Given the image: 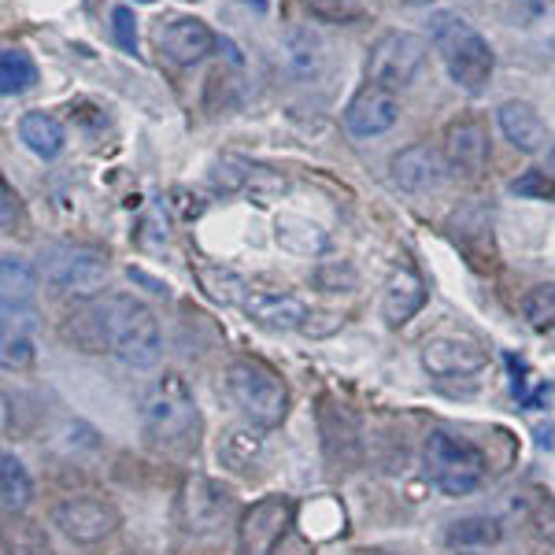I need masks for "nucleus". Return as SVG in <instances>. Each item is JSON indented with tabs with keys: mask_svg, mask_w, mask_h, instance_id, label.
Instances as JSON below:
<instances>
[{
	"mask_svg": "<svg viewBox=\"0 0 555 555\" xmlns=\"http://www.w3.org/2000/svg\"><path fill=\"white\" fill-rule=\"evenodd\" d=\"M429 38H434V49L441 52V64L455 86L467 89V93H481L489 86L492 70H496V56L467 20L452 12H434L429 15Z\"/></svg>",
	"mask_w": 555,
	"mask_h": 555,
	"instance_id": "1",
	"label": "nucleus"
},
{
	"mask_svg": "<svg viewBox=\"0 0 555 555\" xmlns=\"http://www.w3.org/2000/svg\"><path fill=\"white\" fill-rule=\"evenodd\" d=\"M141 423L156 441L182 444L196 434V400L178 371H164L141 389Z\"/></svg>",
	"mask_w": 555,
	"mask_h": 555,
	"instance_id": "2",
	"label": "nucleus"
},
{
	"mask_svg": "<svg viewBox=\"0 0 555 555\" xmlns=\"http://www.w3.org/2000/svg\"><path fill=\"white\" fill-rule=\"evenodd\" d=\"M104 319H107V345L122 363L133 371H145L159 360L164 341H159V322L156 315L133 297H107Z\"/></svg>",
	"mask_w": 555,
	"mask_h": 555,
	"instance_id": "3",
	"label": "nucleus"
},
{
	"mask_svg": "<svg viewBox=\"0 0 555 555\" xmlns=\"http://www.w3.org/2000/svg\"><path fill=\"white\" fill-rule=\"evenodd\" d=\"M426 478L449 496H467L486 478V455L467 437H455L449 429H429L423 444Z\"/></svg>",
	"mask_w": 555,
	"mask_h": 555,
	"instance_id": "4",
	"label": "nucleus"
},
{
	"mask_svg": "<svg viewBox=\"0 0 555 555\" xmlns=\"http://www.w3.org/2000/svg\"><path fill=\"white\" fill-rule=\"evenodd\" d=\"M227 389L237 400V408L256 426H278L289 415V389L271 366L256 360H234L227 366Z\"/></svg>",
	"mask_w": 555,
	"mask_h": 555,
	"instance_id": "5",
	"label": "nucleus"
},
{
	"mask_svg": "<svg viewBox=\"0 0 555 555\" xmlns=\"http://www.w3.org/2000/svg\"><path fill=\"white\" fill-rule=\"evenodd\" d=\"M38 271L44 282L70 297H96L107 285V256L89 245H49Z\"/></svg>",
	"mask_w": 555,
	"mask_h": 555,
	"instance_id": "6",
	"label": "nucleus"
},
{
	"mask_svg": "<svg viewBox=\"0 0 555 555\" xmlns=\"http://www.w3.org/2000/svg\"><path fill=\"white\" fill-rule=\"evenodd\" d=\"M426 64V41L411 30H389L374 41L371 56H366V78L371 86L382 89H400L418 75V67Z\"/></svg>",
	"mask_w": 555,
	"mask_h": 555,
	"instance_id": "7",
	"label": "nucleus"
},
{
	"mask_svg": "<svg viewBox=\"0 0 555 555\" xmlns=\"http://www.w3.org/2000/svg\"><path fill=\"white\" fill-rule=\"evenodd\" d=\"M289 526H293V500L289 496L274 492V496L256 500L237 526L241 555H274L278 544H282L285 533H289Z\"/></svg>",
	"mask_w": 555,
	"mask_h": 555,
	"instance_id": "8",
	"label": "nucleus"
},
{
	"mask_svg": "<svg viewBox=\"0 0 555 555\" xmlns=\"http://www.w3.org/2000/svg\"><path fill=\"white\" fill-rule=\"evenodd\" d=\"M52 526L75 544H101L119 526V512L96 496H67L52 512Z\"/></svg>",
	"mask_w": 555,
	"mask_h": 555,
	"instance_id": "9",
	"label": "nucleus"
},
{
	"mask_svg": "<svg viewBox=\"0 0 555 555\" xmlns=\"http://www.w3.org/2000/svg\"><path fill=\"white\" fill-rule=\"evenodd\" d=\"M156 49L175 67H193L215 49V34L196 15H171L156 26Z\"/></svg>",
	"mask_w": 555,
	"mask_h": 555,
	"instance_id": "10",
	"label": "nucleus"
},
{
	"mask_svg": "<svg viewBox=\"0 0 555 555\" xmlns=\"http://www.w3.org/2000/svg\"><path fill=\"white\" fill-rule=\"evenodd\" d=\"M389 171H392V182H397L404 193L423 196V193L441 190L449 164H444V156L434 145H408L392 156Z\"/></svg>",
	"mask_w": 555,
	"mask_h": 555,
	"instance_id": "11",
	"label": "nucleus"
},
{
	"mask_svg": "<svg viewBox=\"0 0 555 555\" xmlns=\"http://www.w3.org/2000/svg\"><path fill=\"white\" fill-rule=\"evenodd\" d=\"M489 363L486 348L470 337H434L423 345V366L434 378H467Z\"/></svg>",
	"mask_w": 555,
	"mask_h": 555,
	"instance_id": "12",
	"label": "nucleus"
},
{
	"mask_svg": "<svg viewBox=\"0 0 555 555\" xmlns=\"http://www.w3.org/2000/svg\"><path fill=\"white\" fill-rule=\"evenodd\" d=\"M397 119H400V101L382 86H363L345 107V127L356 138H378V133L397 127Z\"/></svg>",
	"mask_w": 555,
	"mask_h": 555,
	"instance_id": "13",
	"label": "nucleus"
},
{
	"mask_svg": "<svg viewBox=\"0 0 555 555\" xmlns=\"http://www.w3.org/2000/svg\"><path fill=\"white\" fill-rule=\"evenodd\" d=\"M182 512H185V530L193 533H211L222 526V518L230 515V492L219 486L215 478H196L185 481L182 492Z\"/></svg>",
	"mask_w": 555,
	"mask_h": 555,
	"instance_id": "14",
	"label": "nucleus"
},
{
	"mask_svg": "<svg viewBox=\"0 0 555 555\" xmlns=\"http://www.w3.org/2000/svg\"><path fill=\"white\" fill-rule=\"evenodd\" d=\"M444 164L455 178H478L489 164V133L481 122H455L444 133Z\"/></svg>",
	"mask_w": 555,
	"mask_h": 555,
	"instance_id": "15",
	"label": "nucleus"
},
{
	"mask_svg": "<svg viewBox=\"0 0 555 555\" xmlns=\"http://www.w3.org/2000/svg\"><path fill=\"white\" fill-rule=\"evenodd\" d=\"M245 315L259 322L267 330H308V304L293 293H274V289H259V293H248L245 297Z\"/></svg>",
	"mask_w": 555,
	"mask_h": 555,
	"instance_id": "16",
	"label": "nucleus"
},
{
	"mask_svg": "<svg viewBox=\"0 0 555 555\" xmlns=\"http://www.w3.org/2000/svg\"><path fill=\"white\" fill-rule=\"evenodd\" d=\"M319 429H322V444H326V455L334 463H348L360 460V423H356V415L348 411L345 404H334V400H322L319 408Z\"/></svg>",
	"mask_w": 555,
	"mask_h": 555,
	"instance_id": "17",
	"label": "nucleus"
},
{
	"mask_svg": "<svg viewBox=\"0 0 555 555\" xmlns=\"http://www.w3.org/2000/svg\"><path fill=\"white\" fill-rule=\"evenodd\" d=\"M267 455V437H263V426L256 423H241V426H230L227 434L219 437V463L234 474H248L263 463Z\"/></svg>",
	"mask_w": 555,
	"mask_h": 555,
	"instance_id": "18",
	"label": "nucleus"
},
{
	"mask_svg": "<svg viewBox=\"0 0 555 555\" xmlns=\"http://www.w3.org/2000/svg\"><path fill=\"white\" fill-rule=\"evenodd\" d=\"M496 122L518 152H537L548 141V127H544L541 112L530 101H504L496 112Z\"/></svg>",
	"mask_w": 555,
	"mask_h": 555,
	"instance_id": "19",
	"label": "nucleus"
},
{
	"mask_svg": "<svg viewBox=\"0 0 555 555\" xmlns=\"http://www.w3.org/2000/svg\"><path fill=\"white\" fill-rule=\"evenodd\" d=\"M426 304V285L415 271H397L385 282L382 293V315L392 330H400L404 322L418 315V308Z\"/></svg>",
	"mask_w": 555,
	"mask_h": 555,
	"instance_id": "20",
	"label": "nucleus"
},
{
	"mask_svg": "<svg viewBox=\"0 0 555 555\" xmlns=\"http://www.w3.org/2000/svg\"><path fill=\"white\" fill-rule=\"evenodd\" d=\"M274 241L293 256H322L330 245L326 230H322L319 222L304 219V215H278Z\"/></svg>",
	"mask_w": 555,
	"mask_h": 555,
	"instance_id": "21",
	"label": "nucleus"
},
{
	"mask_svg": "<svg viewBox=\"0 0 555 555\" xmlns=\"http://www.w3.org/2000/svg\"><path fill=\"white\" fill-rule=\"evenodd\" d=\"M20 138L23 145L41 159H56L64 152V127H60L56 115H44V112H26L20 119Z\"/></svg>",
	"mask_w": 555,
	"mask_h": 555,
	"instance_id": "22",
	"label": "nucleus"
},
{
	"mask_svg": "<svg viewBox=\"0 0 555 555\" xmlns=\"http://www.w3.org/2000/svg\"><path fill=\"white\" fill-rule=\"evenodd\" d=\"M67 341L78 348V352H112L107 345V319H104V304H89V308H78L67 322Z\"/></svg>",
	"mask_w": 555,
	"mask_h": 555,
	"instance_id": "23",
	"label": "nucleus"
},
{
	"mask_svg": "<svg viewBox=\"0 0 555 555\" xmlns=\"http://www.w3.org/2000/svg\"><path fill=\"white\" fill-rule=\"evenodd\" d=\"M285 64L297 78H315L322 67V41L311 34V26H285Z\"/></svg>",
	"mask_w": 555,
	"mask_h": 555,
	"instance_id": "24",
	"label": "nucleus"
},
{
	"mask_svg": "<svg viewBox=\"0 0 555 555\" xmlns=\"http://www.w3.org/2000/svg\"><path fill=\"white\" fill-rule=\"evenodd\" d=\"M500 537H504V530H500V522L492 515H463L449 526L444 541H449L452 548L467 552V548H492Z\"/></svg>",
	"mask_w": 555,
	"mask_h": 555,
	"instance_id": "25",
	"label": "nucleus"
},
{
	"mask_svg": "<svg viewBox=\"0 0 555 555\" xmlns=\"http://www.w3.org/2000/svg\"><path fill=\"white\" fill-rule=\"evenodd\" d=\"M30 496H34L30 474H26V467L12 452H4V460H0V500H4V512L8 515L23 512L30 504Z\"/></svg>",
	"mask_w": 555,
	"mask_h": 555,
	"instance_id": "26",
	"label": "nucleus"
},
{
	"mask_svg": "<svg viewBox=\"0 0 555 555\" xmlns=\"http://www.w3.org/2000/svg\"><path fill=\"white\" fill-rule=\"evenodd\" d=\"M34 82H38V67H34L30 52L23 49H4L0 52V93H26Z\"/></svg>",
	"mask_w": 555,
	"mask_h": 555,
	"instance_id": "27",
	"label": "nucleus"
},
{
	"mask_svg": "<svg viewBox=\"0 0 555 555\" xmlns=\"http://www.w3.org/2000/svg\"><path fill=\"white\" fill-rule=\"evenodd\" d=\"M0 289H4V304H30L34 297V267L23 256L8 253L0 259Z\"/></svg>",
	"mask_w": 555,
	"mask_h": 555,
	"instance_id": "28",
	"label": "nucleus"
},
{
	"mask_svg": "<svg viewBox=\"0 0 555 555\" xmlns=\"http://www.w3.org/2000/svg\"><path fill=\"white\" fill-rule=\"evenodd\" d=\"M248 175H253V164H248V159H241V156H222V159H215V164H211L208 182H211V190H215V193L234 196V193H245Z\"/></svg>",
	"mask_w": 555,
	"mask_h": 555,
	"instance_id": "29",
	"label": "nucleus"
},
{
	"mask_svg": "<svg viewBox=\"0 0 555 555\" xmlns=\"http://www.w3.org/2000/svg\"><path fill=\"white\" fill-rule=\"evenodd\" d=\"M289 193V182H285V175L271 171V167H256L253 164V175H248V185H245V196L259 208H271L274 201H282V196Z\"/></svg>",
	"mask_w": 555,
	"mask_h": 555,
	"instance_id": "30",
	"label": "nucleus"
},
{
	"mask_svg": "<svg viewBox=\"0 0 555 555\" xmlns=\"http://www.w3.org/2000/svg\"><path fill=\"white\" fill-rule=\"evenodd\" d=\"M196 278H201L204 293H208L211 300L219 304H245V297H241V289H245V282L234 274V271H222V267H201L196 271Z\"/></svg>",
	"mask_w": 555,
	"mask_h": 555,
	"instance_id": "31",
	"label": "nucleus"
},
{
	"mask_svg": "<svg viewBox=\"0 0 555 555\" xmlns=\"http://www.w3.org/2000/svg\"><path fill=\"white\" fill-rule=\"evenodd\" d=\"M304 12H311V20L330 23V26H345L363 20V4L360 0H300Z\"/></svg>",
	"mask_w": 555,
	"mask_h": 555,
	"instance_id": "32",
	"label": "nucleus"
},
{
	"mask_svg": "<svg viewBox=\"0 0 555 555\" xmlns=\"http://www.w3.org/2000/svg\"><path fill=\"white\" fill-rule=\"evenodd\" d=\"M522 315L530 326H555V282H541L526 293Z\"/></svg>",
	"mask_w": 555,
	"mask_h": 555,
	"instance_id": "33",
	"label": "nucleus"
},
{
	"mask_svg": "<svg viewBox=\"0 0 555 555\" xmlns=\"http://www.w3.org/2000/svg\"><path fill=\"white\" fill-rule=\"evenodd\" d=\"M526 515H530L537 537L555 548V496L552 492H541V489L530 492V496H526Z\"/></svg>",
	"mask_w": 555,
	"mask_h": 555,
	"instance_id": "34",
	"label": "nucleus"
},
{
	"mask_svg": "<svg viewBox=\"0 0 555 555\" xmlns=\"http://www.w3.org/2000/svg\"><path fill=\"white\" fill-rule=\"evenodd\" d=\"M512 193L522 201H555V175L548 171H526L512 182Z\"/></svg>",
	"mask_w": 555,
	"mask_h": 555,
	"instance_id": "35",
	"label": "nucleus"
},
{
	"mask_svg": "<svg viewBox=\"0 0 555 555\" xmlns=\"http://www.w3.org/2000/svg\"><path fill=\"white\" fill-rule=\"evenodd\" d=\"M315 282H319V289H326V293H348V289H356V271H352V263H322L319 271H315Z\"/></svg>",
	"mask_w": 555,
	"mask_h": 555,
	"instance_id": "36",
	"label": "nucleus"
},
{
	"mask_svg": "<svg viewBox=\"0 0 555 555\" xmlns=\"http://www.w3.org/2000/svg\"><path fill=\"white\" fill-rule=\"evenodd\" d=\"M112 38L122 52H138V20L130 8H115L112 12Z\"/></svg>",
	"mask_w": 555,
	"mask_h": 555,
	"instance_id": "37",
	"label": "nucleus"
},
{
	"mask_svg": "<svg viewBox=\"0 0 555 555\" xmlns=\"http://www.w3.org/2000/svg\"><path fill=\"white\" fill-rule=\"evenodd\" d=\"M0 363L8 366V371H23V366H30L34 363V345H30V337H23V334H4V352H0Z\"/></svg>",
	"mask_w": 555,
	"mask_h": 555,
	"instance_id": "38",
	"label": "nucleus"
},
{
	"mask_svg": "<svg viewBox=\"0 0 555 555\" xmlns=\"http://www.w3.org/2000/svg\"><path fill=\"white\" fill-rule=\"evenodd\" d=\"M171 208L182 215V219H196V215L204 211V201L196 193H190V190H175L171 193Z\"/></svg>",
	"mask_w": 555,
	"mask_h": 555,
	"instance_id": "39",
	"label": "nucleus"
},
{
	"mask_svg": "<svg viewBox=\"0 0 555 555\" xmlns=\"http://www.w3.org/2000/svg\"><path fill=\"white\" fill-rule=\"evenodd\" d=\"M20 196L12 193V185H0V208H4V215H0V222H4V234H12V227H15V211H20Z\"/></svg>",
	"mask_w": 555,
	"mask_h": 555,
	"instance_id": "40",
	"label": "nucleus"
},
{
	"mask_svg": "<svg viewBox=\"0 0 555 555\" xmlns=\"http://www.w3.org/2000/svg\"><path fill=\"white\" fill-rule=\"evenodd\" d=\"M360 555H400V552H389V548H366Z\"/></svg>",
	"mask_w": 555,
	"mask_h": 555,
	"instance_id": "41",
	"label": "nucleus"
},
{
	"mask_svg": "<svg viewBox=\"0 0 555 555\" xmlns=\"http://www.w3.org/2000/svg\"><path fill=\"white\" fill-rule=\"evenodd\" d=\"M248 8H256V12H267V0H245Z\"/></svg>",
	"mask_w": 555,
	"mask_h": 555,
	"instance_id": "42",
	"label": "nucleus"
},
{
	"mask_svg": "<svg viewBox=\"0 0 555 555\" xmlns=\"http://www.w3.org/2000/svg\"><path fill=\"white\" fill-rule=\"evenodd\" d=\"M548 175H555V141H552V149H548Z\"/></svg>",
	"mask_w": 555,
	"mask_h": 555,
	"instance_id": "43",
	"label": "nucleus"
},
{
	"mask_svg": "<svg viewBox=\"0 0 555 555\" xmlns=\"http://www.w3.org/2000/svg\"><path fill=\"white\" fill-rule=\"evenodd\" d=\"M141 4H149V0H141Z\"/></svg>",
	"mask_w": 555,
	"mask_h": 555,
	"instance_id": "44",
	"label": "nucleus"
}]
</instances>
